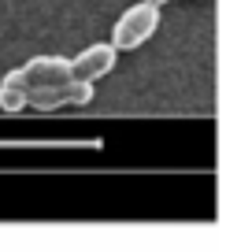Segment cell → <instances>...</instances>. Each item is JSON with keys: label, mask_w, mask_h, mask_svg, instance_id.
<instances>
[{"label": "cell", "mask_w": 252, "mask_h": 252, "mask_svg": "<svg viewBox=\"0 0 252 252\" xmlns=\"http://www.w3.org/2000/svg\"><path fill=\"white\" fill-rule=\"evenodd\" d=\"M19 78H23L26 93L30 89L56 86V82H67L71 78V60H63V56H33L30 63L19 67Z\"/></svg>", "instance_id": "3957f363"}, {"label": "cell", "mask_w": 252, "mask_h": 252, "mask_svg": "<svg viewBox=\"0 0 252 252\" xmlns=\"http://www.w3.org/2000/svg\"><path fill=\"white\" fill-rule=\"evenodd\" d=\"M19 108H26V86L19 71H11L0 82V111H19Z\"/></svg>", "instance_id": "5b68a950"}, {"label": "cell", "mask_w": 252, "mask_h": 252, "mask_svg": "<svg viewBox=\"0 0 252 252\" xmlns=\"http://www.w3.org/2000/svg\"><path fill=\"white\" fill-rule=\"evenodd\" d=\"M89 100H93V82H82V78H67V82H56V86L26 93V104L37 111H56V108H71V104L82 108Z\"/></svg>", "instance_id": "7a4b0ae2"}, {"label": "cell", "mask_w": 252, "mask_h": 252, "mask_svg": "<svg viewBox=\"0 0 252 252\" xmlns=\"http://www.w3.org/2000/svg\"><path fill=\"white\" fill-rule=\"evenodd\" d=\"M149 4H156V8H163V4H167V0H149Z\"/></svg>", "instance_id": "8992f818"}, {"label": "cell", "mask_w": 252, "mask_h": 252, "mask_svg": "<svg viewBox=\"0 0 252 252\" xmlns=\"http://www.w3.org/2000/svg\"><path fill=\"white\" fill-rule=\"evenodd\" d=\"M115 45H89L86 52H78L71 60V78H82V82H96L115 67Z\"/></svg>", "instance_id": "277c9868"}, {"label": "cell", "mask_w": 252, "mask_h": 252, "mask_svg": "<svg viewBox=\"0 0 252 252\" xmlns=\"http://www.w3.org/2000/svg\"><path fill=\"white\" fill-rule=\"evenodd\" d=\"M156 26H159V8L156 4H149V0H145V4H134V8H126L123 19L115 23L111 45L115 48H137L156 33Z\"/></svg>", "instance_id": "6da1fadb"}]
</instances>
